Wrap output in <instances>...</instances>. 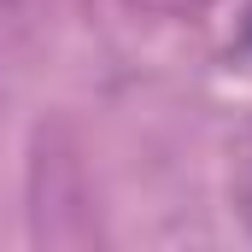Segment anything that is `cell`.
Segmentation results:
<instances>
[{"label":"cell","instance_id":"obj_1","mask_svg":"<svg viewBox=\"0 0 252 252\" xmlns=\"http://www.w3.org/2000/svg\"><path fill=\"white\" fill-rule=\"evenodd\" d=\"M229 47H235V59H247V64H252V0L235 12V35H229Z\"/></svg>","mask_w":252,"mask_h":252}]
</instances>
